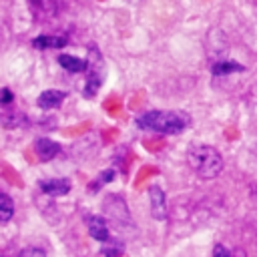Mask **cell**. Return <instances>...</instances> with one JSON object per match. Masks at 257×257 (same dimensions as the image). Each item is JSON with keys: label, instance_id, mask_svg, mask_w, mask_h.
Here are the masks:
<instances>
[{"label": "cell", "instance_id": "obj_13", "mask_svg": "<svg viewBox=\"0 0 257 257\" xmlns=\"http://www.w3.org/2000/svg\"><path fill=\"white\" fill-rule=\"evenodd\" d=\"M14 215V203L10 199V195L6 193H0V223H8Z\"/></svg>", "mask_w": 257, "mask_h": 257}, {"label": "cell", "instance_id": "obj_1", "mask_svg": "<svg viewBox=\"0 0 257 257\" xmlns=\"http://www.w3.org/2000/svg\"><path fill=\"white\" fill-rule=\"evenodd\" d=\"M187 165L189 169L203 181H211L221 175L223 171V157L211 145H195L187 151Z\"/></svg>", "mask_w": 257, "mask_h": 257}, {"label": "cell", "instance_id": "obj_16", "mask_svg": "<svg viewBox=\"0 0 257 257\" xmlns=\"http://www.w3.org/2000/svg\"><path fill=\"white\" fill-rule=\"evenodd\" d=\"M16 257H46V253L42 249H38V247H26Z\"/></svg>", "mask_w": 257, "mask_h": 257}, {"label": "cell", "instance_id": "obj_12", "mask_svg": "<svg viewBox=\"0 0 257 257\" xmlns=\"http://www.w3.org/2000/svg\"><path fill=\"white\" fill-rule=\"evenodd\" d=\"M58 62H60L62 68H66L68 72H86V66H88L86 60L76 58V56H72V54H60V56H58Z\"/></svg>", "mask_w": 257, "mask_h": 257}, {"label": "cell", "instance_id": "obj_19", "mask_svg": "<svg viewBox=\"0 0 257 257\" xmlns=\"http://www.w3.org/2000/svg\"><path fill=\"white\" fill-rule=\"evenodd\" d=\"M12 92H10V88H2V104L6 106V104H10L12 102Z\"/></svg>", "mask_w": 257, "mask_h": 257}, {"label": "cell", "instance_id": "obj_20", "mask_svg": "<svg viewBox=\"0 0 257 257\" xmlns=\"http://www.w3.org/2000/svg\"><path fill=\"white\" fill-rule=\"evenodd\" d=\"M135 2H141V0H135Z\"/></svg>", "mask_w": 257, "mask_h": 257}, {"label": "cell", "instance_id": "obj_17", "mask_svg": "<svg viewBox=\"0 0 257 257\" xmlns=\"http://www.w3.org/2000/svg\"><path fill=\"white\" fill-rule=\"evenodd\" d=\"M211 257H233V251H229L223 243H217L215 247H213V255Z\"/></svg>", "mask_w": 257, "mask_h": 257}, {"label": "cell", "instance_id": "obj_15", "mask_svg": "<svg viewBox=\"0 0 257 257\" xmlns=\"http://www.w3.org/2000/svg\"><path fill=\"white\" fill-rule=\"evenodd\" d=\"M122 251H124V247H122L120 241H110V239H108V241L102 245L100 255H102V257H120Z\"/></svg>", "mask_w": 257, "mask_h": 257}, {"label": "cell", "instance_id": "obj_14", "mask_svg": "<svg viewBox=\"0 0 257 257\" xmlns=\"http://www.w3.org/2000/svg\"><path fill=\"white\" fill-rule=\"evenodd\" d=\"M243 70V66L239 62H231V60H219L211 64V72L213 74H229V72H239Z\"/></svg>", "mask_w": 257, "mask_h": 257}, {"label": "cell", "instance_id": "obj_11", "mask_svg": "<svg viewBox=\"0 0 257 257\" xmlns=\"http://www.w3.org/2000/svg\"><path fill=\"white\" fill-rule=\"evenodd\" d=\"M64 98H66V94H64L62 90H54V88H50V90H44V92L38 96V106L44 108V110H52V108L60 106Z\"/></svg>", "mask_w": 257, "mask_h": 257}, {"label": "cell", "instance_id": "obj_3", "mask_svg": "<svg viewBox=\"0 0 257 257\" xmlns=\"http://www.w3.org/2000/svg\"><path fill=\"white\" fill-rule=\"evenodd\" d=\"M102 211L108 217V221L118 229V231H133L135 229V221L131 217L128 205L120 195H106L102 201Z\"/></svg>", "mask_w": 257, "mask_h": 257}, {"label": "cell", "instance_id": "obj_7", "mask_svg": "<svg viewBox=\"0 0 257 257\" xmlns=\"http://www.w3.org/2000/svg\"><path fill=\"white\" fill-rule=\"evenodd\" d=\"M38 187L44 195L60 197V195H66L70 191V181L68 179H44L38 183Z\"/></svg>", "mask_w": 257, "mask_h": 257}, {"label": "cell", "instance_id": "obj_5", "mask_svg": "<svg viewBox=\"0 0 257 257\" xmlns=\"http://www.w3.org/2000/svg\"><path fill=\"white\" fill-rule=\"evenodd\" d=\"M28 6L36 22H48L60 12L62 0H28Z\"/></svg>", "mask_w": 257, "mask_h": 257}, {"label": "cell", "instance_id": "obj_8", "mask_svg": "<svg viewBox=\"0 0 257 257\" xmlns=\"http://www.w3.org/2000/svg\"><path fill=\"white\" fill-rule=\"evenodd\" d=\"M68 44V38L62 34H40L32 40V46L38 50H46V48H64Z\"/></svg>", "mask_w": 257, "mask_h": 257}, {"label": "cell", "instance_id": "obj_18", "mask_svg": "<svg viewBox=\"0 0 257 257\" xmlns=\"http://www.w3.org/2000/svg\"><path fill=\"white\" fill-rule=\"evenodd\" d=\"M114 175H116V173H114L112 169H106L104 173H100V177H98V179H100V183H110V181L114 179ZM100 183H98V185H100ZM98 185H96V187H98Z\"/></svg>", "mask_w": 257, "mask_h": 257}, {"label": "cell", "instance_id": "obj_9", "mask_svg": "<svg viewBox=\"0 0 257 257\" xmlns=\"http://www.w3.org/2000/svg\"><path fill=\"white\" fill-rule=\"evenodd\" d=\"M88 233L92 239H96L98 243H106L110 239V233H108V227H106V221L102 217H88Z\"/></svg>", "mask_w": 257, "mask_h": 257}, {"label": "cell", "instance_id": "obj_10", "mask_svg": "<svg viewBox=\"0 0 257 257\" xmlns=\"http://www.w3.org/2000/svg\"><path fill=\"white\" fill-rule=\"evenodd\" d=\"M34 151L40 161H52L60 153V147H58V143H54L50 139H38L34 145Z\"/></svg>", "mask_w": 257, "mask_h": 257}, {"label": "cell", "instance_id": "obj_6", "mask_svg": "<svg viewBox=\"0 0 257 257\" xmlns=\"http://www.w3.org/2000/svg\"><path fill=\"white\" fill-rule=\"evenodd\" d=\"M149 199H151V215L157 221L167 219V197H165V191L159 185H151L149 187Z\"/></svg>", "mask_w": 257, "mask_h": 257}, {"label": "cell", "instance_id": "obj_4", "mask_svg": "<svg viewBox=\"0 0 257 257\" xmlns=\"http://www.w3.org/2000/svg\"><path fill=\"white\" fill-rule=\"evenodd\" d=\"M86 62H88V66H86V88H84V94L86 96H92L100 88V82H102V76H104L100 52L96 48H90Z\"/></svg>", "mask_w": 257, "mask_h": 257}, {"label": "cell", "instance_id": "obj_2", "mask_svg": "<svg viewBox=\"0 0 257 257\" xmlns=\"http://www.w3.org/2000/svg\"><path fill=\"white\" fill-rule=\"evenodd\" d=\"M137 124L159 135H179L187 128L189 118L183 112L175 110H149L137 118Z\"/></svg>", "mask_w": 257, "mask_h": 257}]
</instances>
